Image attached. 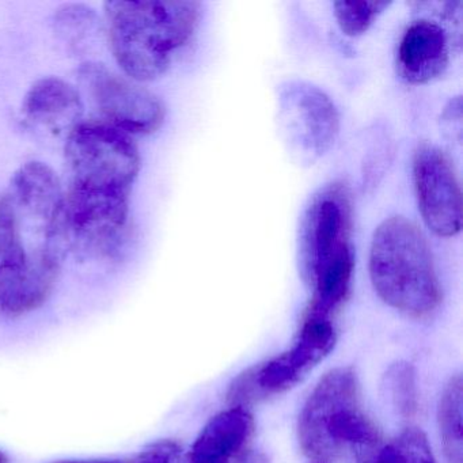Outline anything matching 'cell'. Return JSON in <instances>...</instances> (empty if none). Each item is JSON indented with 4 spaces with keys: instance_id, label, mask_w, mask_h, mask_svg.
Segmentation results:
<instances>
[{
    "instance_id": "obj_1",
    "label": "cell",
    "mask_w": 463,
    "mask_h": 463,
    "mask_svg": "<svg viewBox=\"0 0 463 463\" xmlns=\"http://www.w3.org/2000/svg\"><path fill=\"white\" fill-rule=\"evenodd\" d=\"M110 47L118 66L135 82H148L169 69L172 55L188 44L199 26V2H108Z\"/></svg>"
},
{
    "instance_id": "obj_2",
    "label": "cell",
    "mask_w": 463,
    "mask_h": 463,
    "mask_svg": "<svg viewBox=\"0 0 463 463\" xmlns=\"http://www.w3.org/2000/svg\"><path fill=\"white\" fill-rule=\"evenodd\" d=\"M298 439L303 454L322 463L348 451L362 462L381 446L378 428L363 411L352 368H335L314 387L300 411Z\"/></svg>"
},
{
    "instance_id": "obj_3",
    "label": "cell",
    "mask_w": 463,
    "mask_h": 463,
    "mask_svg": "<svg viewBox=\"0 0 463 463\" xmlns=\"http://www.w3.org/2000/svg\"><path fill=\"white\" fill-rule=\"evenodd\" d=\"M373 288L390 307L424 318L441 302L432 251L421 230L402 216L379 224L370 250Z\"/></svg>"
},
{
    "instance_id": "obj_4",
    "label": "cell",
    "mask_w": 463,
    "mask_h": 463,
    "mask_svg": "<svg viewBox=\"0 0 463 463\" xmlns=\"http://www.w3.org/2000/svg\"><path fill=\"white\" fill-rule=\"evenodd\" d=\"M63 261L29 230L9 196H0V316L20 317L42 307Z\"/></svg>"
},
{
    "instance_id": "obj_5",
    "label": "cell",
    "mask_w": 463,
    "mask_h": 463,
    "mask_svg": "<svg viewBox=\"0 0 463 463\" xmlns=\"http://www.w3.org/2000/svg\"><path fill=\"white\" fill-rule=\"evenodd\" d=\"M66 159L75 188L131 192L140 170L131 135L105 121L78 124L67 135Z\"/></svg>"
},
{
    "instance_id": "obj_6",
    "label": "cell",
    "mask_w": 463,
    "mask_h": 463,
    "mask_svg": "<svg viewBox=\"0 0 463 463\" xmlns=\"http://www.w3.org/2000/svg\"><path fill=\"white\" fill-rule=\"evenodd\" d=\"M80 80L105 123L131 137L154 134L164 124L166 108L161 99L104 64H82Z\"/></svg>"
},
{
    "instance_id": "obj_7",
    "label": "cell",
    "mask_w": 463,
    "mask_h": 463,
    "mask_svg": "<svg viewBox=\"0 0 463 463\" xmlns=\"http://www.w3.org/2000/svg\"><path fill=\"white\" fill-rule=\"evenodd\" d=\"M279 105L286 142L300 164H313L329 151L340 129V118L321 89L288 82L280 89Z\"/></svg>"
},
{
    "instance_id": "obj_8",
    "label": "cell",
    "mask_w": 463,
    "mask_h": 463,
    "mask_svg": "<svg viewBox=\"0 0 463 463\" xmlns=\"http://www.w3.org/2000/svg\"><path fill=\"white\" fill-rule=\"evenodd\" d=\"M129 194L70 186L66 192L70 248L89 256L112 253L128 223Z\"/></svg>"
},
{
    "instance_id": "obj_9",
    "label": "cell",
    "mask_w": 463,
    "mask_h": 463,
    "mask_svg": "<svg viewBox=\"0 0 463 463\" xmlns=\"http://www.w3.org/2000/svg\"><path fill=\"white\" fill-rule=\"evenodd\" d=\"M351 203L345 188L329 186L317 194L303 219L300 267L310 284L314 276L344 251L351 250Z\"/></svg>"
},
{
    "instance_id": "obj_10",
    "label": "cell",
    "mask_w": 463,
    "mask_h": 463,
    "mask_svg": "<svg viewBox=\"0 0 463 463\" xmlns=\"http://www.w3.org/2000/svg\"><path fill=\"white\" fill-rule=\"evenodd\" d=\"M417 203L428 229L439 237H455L462 229V194L449 156L421 145L413 156Z\"/></svg>"
},
{
    "instance_id": "obj_11",
    "label": "cell",
    "mask_w": 463,
    "mask_h": 463,
    "mask_svg": "<svg viewBox=\"0 0 463 463\" xmlns=\"http://www.w3.org/2000/svg\"><path fill=\"white\" fill-rule=\"evenodd\" d=\"M335 341L337 335L332 321L303 317L291 348L251 368L260 397L281 394L297 386L333 351Z\"/></svg>"
},
{
    "instance_id": "obj_12",
    "label": "cell",
    "mask_w": 463,
    "mask_h": 463,
    "mask_svg": "<svg viewBox=\"0 0 463 463\" xmlns=\"http://www.w3.org/2000/svg\"><path fill=\"white\" fill-rule=\"evenodd\" d=\"M449 44L439 24L421 20L411 24L397 53L398 74L411 85H424L443 75L449 67Z\"/></svg>"
},
{
    "instance_id": "obj_13",
    "label": "cell",
    "mask_w": 463,
    "mask_h": 463,
    "mask_svg": "<svg viewBox=\"0 0 463 463\" xmlns=\"http://www.w3.org/2000/svg\"><path fill=\"white\" fill-rule=\"evenodd\" d=\"M26 118L52 134L69 135L82 123L85 105L80 91L61 78L37 80L24 99Z\"/></svg>"
},
{
    "instance_id": "obj_14",
    "label": "cell",
    "mask_w": 463,
    "mask_h": 463,
    "mask_svg": "<svg viewBox=\"0 0 463 463\" xmlns=\"http://www.w3.org/2000/svg\"><path fill=\"white\" fill-rule=\"evenodd\" d=\"M254 419L246 408H230L211 419L192 447L191 463H232L246 451Z\"/></svg>"
},
{
    "instance_id": "obj_15",
    "label": "cell",
    "mask_w": 463,
    "mask_h": 463,
    "mask_svg": "<svg viewBox=\"0 0 463 463\" xmlns=\"http://www.w3.org/2000/svg\"><path fill=\"white\" fill-rule=\"evenodd\" d=\"M463 382L460 373L444 387L438 408L439 430L449 463H463Z\"/></svg>"
},
{
    "instance_id": "obj_16",
    "label": "cell",
    "mask_w": 463,
    "mask_h": 463,
    "mask_svg": "<svg viewBox=\"0 0 463 463\" xmlns=\"http://www.w3.org/2000/svg\"><path fill=\"white\" fill-rule=\"evenodd\" d=\"M360 463H436L427 435L419 428H406L384 446L376 447Z\"/></svg>"
},
{
    "instance_id": "obj_17",
    "label": "cell",
    "mask_w": 463,
    "mask_h": 463,
    "mask_svg": "<svg viewBox=\"0 0 463 463\" xmlns=\"http://www.w3.org/2000/svg\"><path fill=\"white\" fill-rule=\"evenodd\" d=\"M386 390L392 405L403 417L414 416L417 411L416 373L411 363H394L384 375Z\"/></svg>"
},
{
    "instance_id": "obj_18",
    "label": "cell",
    "mask_w": 463,
    "mask_h": 463,
    "mask_svg": "<svg viewBox=\"0 0 463 463\" xmlns=\"http://www.w3.org/2000/svg\"><path fill=\"white\" fill-rule=\"evenodd\" d=\"M389 6L390 2H335V20L346 36H362Z\"/></svg>"
},
{
    "instance_id": "obj_19",
    "label": "cell",
    "mask_w": 463,
    "mask_h": 463,
    "mask_svg": "<svg viewBox=\"0 0 463 463\" xmlns=\"http://www.w3.org/2000/svg\"><path fill=\"white\" fill-rule=\"evenodd\" d=\"M180 454V446L172 440L156 441L139 454L121 463H175Z\"/></svg>"
},
{
    "instance_id": "obj_20",
    "label": "cell",
    "mask_w": 463,
    "mask_h": 463,
    "mask_svg": "<svg viewBox=\"0 0 463 463\" xmlns=\"http://www.w3.org/2000/svg\"><path fill=\"white\" fill-rule=\"evenodd\" d=\"M441 124H443L444 132L452 139L457 137L459 142L460 135H462V102H460L459 97L449 102V107L444 110Z\"/></svg>"
},
{
    "instance_id": "obj_21",
    "label": "cell",
    "mask_w": 463,
    "mask_h": 463,
    "mask_svg": "<svg viewBox=\"0 0 463 463\" xmlns=\"http://www.w3.org/2000/svg\"><path fill=\"white\" fill-rule=\"evenodd\" d=\"M0 463H9V459H7V457L4 452H0Z\"/></svg>"
},
{
    "instance_id": "obj_22",
    "label": "cell",
    "mask_w": 463,
    "mask_h": 463,
    "mask_svg": "<svg viewBox=\"0 0 463 463\" xmlns=\"http://www.w3.org/2000/svg\"><path fill=\"white\" fill-rule=\"evenodd\" d=\"M61 463H120V462H61Z\"/></svg>"
},
{
    "instance_id": "obj_23",
    "label": "cell",
    "mask_w": 463,
    "mask_h": 463,
    "mask_svg": "<svg viewBox=\"0 0 463 463\" xmlns=\"http://www.w3.org/2000/svg\"><path fill=\"white\" fill-rule=\"evenodd\" d=\"M314 463H322V462H314Z\"/></svg>"
}]
</instances>
